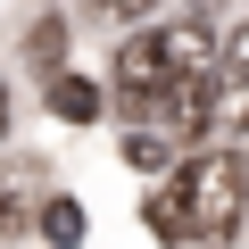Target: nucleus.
I'll use <instances>...</instances> for the list:
<instances>
[{"label": "nucleus", "instance_id": "nucleus-3", "mask_svg": "<svg viewBox=\"0 0 249 249\" xmlns=\"http://www.w3.org/2000/svg\"><path fill=\"white\" fill-rule=\"evenodd\" d=\"M150 42H158V67H166V83H208V58H216V42H208V25H199V17H183V25H158Z\"/></svg>", "mask_w": 249, "mask_h": 249}, {"label": "nucleus", "instance_id": "nucleus-8", "mask_svg": "<svg viewBox=\"0 0 249 249\" xmlns=\"http://www.w3.org/2000/svg\"><path fill=\"white\" fill-rule=\"evenodd\" d=\"M124 158L133 166H175V133H124Z\"/></svg>", "mask_w": 249, "mask_h": 249}, {"label": "nucleus", "instance_id": "nucleus-5", "mask_svg": "<svg viewBox=\"0 0 249 249\" xmlns=\"http://www.w3.org/2000/svg\"><path fill=\"white\" fill-rule=\"evenodd\" d=\"M50 108H58L67 124H91V116H100V91H91L83 75H58V83H50Z\"/></svg>", "mask_w": 249, "mask_h": 249}, {"label": "nucleus", "instance_id": "nucleus-10", "mask_svg": "<svg viewBox=\"0 0 249 249\" xmlns=\"http://www.w3.org/2000/svg\"><path fill=\"white\" fill-rule=\"evenodd\" d=\"M108 9H116V17H142V9H150V0H108Z\"/></svg>", "mask_w": 249, "mask_h": 249}, {"label": "nucleus", "instance_id": "nucleus-11", "mask_svg": "<svg viewBox=\"0 0 249 249\" xmlns=\"http://www.w3.org/2000/svg\"><path fill=\"white\" fill-rule=\"evenodd\" d=\"M0 133H9V83H0Z\"/></svg>", "mask_w": 249, "mask_h": 249}, {"label": "nucleus", "instance_id": "nucleus-4", "mask_svg": "<svg viewBox=\"0 0 249 249\" xmlns=\"http://www.w3.org/2000/svg\"><path fill=\"white\" fill-rule=\"evenodd\" d=\"M158 91H166V67H158V42L142 34V42L116 50V100H124V108H150Z\"/></svg>", "mask_w": 249, "mask_h": 249}, {"label": "nucleus", "instance_id": "nucleus-2", "mask_svg": "<svg viewBox=\"0 0 249 249\" xmlns=\"http://www.w3.org/2000/svg\"><path fill=\"white\" fill-rule=\"evenodd\" d=\"M208 133L216 142H241L249 133V17L216 42L208 58Z\"/></svg>", "mask_w": 249, "mask_h": 249}, {"label": "nucleus", "instance_id": "nucleus-7", "mask_svg": "<svg viewBox=\"0 0 249 249\" xmlns=\"http://www.w3.org/2000/svg\"><path fill=\"white\" fill-rule=\"evenodd\" d=\"M42 232H50V249H75L83 241V208L75 199H42Z\"/></svg>", "mask_w": 249, "mask_h": 249}, {"label": "nucleus", "instance_id": "nucleus-1", "mask_svg": "<svg viewBox=\"0 0 249 249\" xmlns=\"http://www.w3.org/2000/svg\"><path fill=\"white\" fill-rule=\"evenodd\" d=\"M241 199H249V175L232 150H199L191 166H175V183L150 199V232L158 241H183V249H208L241 224Z\"/></svg>", "mask_w": 249, "mask_h": 249}, {"label": "nucleus", "instance_id": "nucleus-6", "mask_svg": "<svg viewBox=\"0 0 249 249\" xmlns=\"http://www.w3.org/2000/svg\"><path fill=\"white\" fill-rule=\"evenodd\" d=\"M25 191H34L25 175H0V241H17V232L34 224V199H25Z\"/></svg>", "mask_w": 249, "mask_h": 249}, {"label": "nucleus", "instance_id": "nucleus-9", "mask_svg": "<svg viewBox=\"0 0 249 249\" xmlns=\"http://www.w3.org/2000/svg\"><path fill=\"white\" fill-rule=\"evenodd\" d=\"M58 50H67V25H58V17H42V25L25 34V58H34V67H50Z\"/></svg>", "mask_w": 249, "mask_h": 249}]
</instances>
